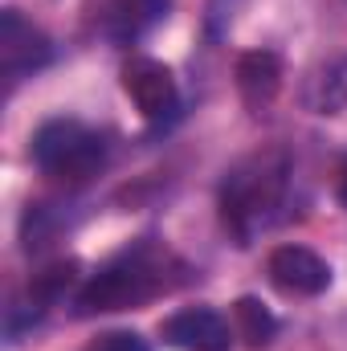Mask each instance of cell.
I'll return each instance as SVG.
<instances>
[{"mask_svg":"<svg viewBox=\"0 0 347 351\" xmlns=\"http://www.w3.org/2000/svg\"><path fill=\"white\" fill-rule=\"evenodd\" d=\"M33 164L58 184H86L106 164V143L78 119H49L33 135Z\"/></svg>","mask_w":347,"mask_h":351,"instance_id":"3","label":"cell"},{"mask_svg":"<svg viewBox=\"0 0 347 351\" xmlns=\"http://www.w3.org/2000/svg\"><path fill=\"white\" fill-rule=\"evenodd\" d=\"M90 351H152L135 331H106V335H98Z\"/></svg>","mask_w":347,"mask_h":351,"instance_id":"11","label":"cell"},{"mask_svg":"<svg viewBox=\"0 0 347 351\" xmlns=\"http://www.w3.org/2000/svg\"><path fill=\"white\" fill-rule=\"evenodd\" d=\"M168 265L172 258L160 245H135L106 262L78 294V315H102V311H131L156 294L168 290Z\"/></svg>","mask_w":347,"mask_h":351,"instance_id":"1","label":"cell"},{"mask_svg":"<svg viewBox=\"0 0 347 351\" xmlns=\"http://www.w3.org/2000/svg\"><path fill=\"white\" fill-rule=\"evenodd\" d=\"M172 0H115L106 12V33L115 41H135L168 16Z\"/></svg>","mask_w":347,"mask_h":351,"instance_id":"8","label":"cell"},{"mask_svg":"<svg viewBox=\"0 0 347 351\" xmlns=\"http://www.w3.org/2000/svg\"><path fill=\"white\" fill-rule=\"evenodd\" d=\"M123 90H127V98L139 106V114L152 119V123L168 119L176 110V102H180L172 70H168L164 62H152V58H131V62L123 66Z\"/></svg>","mask_w":347,"mask_h":351,"instance_id":"5","label":"cell"},{"mask_svg":"<svg viewBox=\"0 0 347 351\" xmlns=\"http://www.w3.org/2000/svg\"><path fill=\"white\" fill-rule=\"evenodd\" d=\"M164 339L180 351H229V323L213 311V306H188V311H176L172 319L160 327Z\"/></svg>","mask_w":347,"mask_h":351,"instance_id":"7","label":"cell"},{"mask_svg":"<svg viewBox=\"0 0 347 351\" xmlns=\"http://www.w3.org/2000/svg\"><path fill=\"white\" fill-rule=\"evenodd\" d=\"M265 269H270V282L290 298H315L331 286V265L302 245H278Z\"/></svg>","mask_w":347,"mask_h":351,"instance_id":"6","label":"cell"},{"mask_svg":"<svg viewBox=\"0 0 347 351\" xmlns=\"http://www.w3.org/2000/svg\"><path fill=\"white\" fill-rule=\"evenodd\" d=\"M339 196H344V204H347V172H344V184H339Z\"/></svg>","mask_w":347,"mask_h":351,"instance_id":"13","label":"cell"},{"mask_svg":"<svg viewBox=\"0 0 347 351\" xmlns=\"http://www.w3.org/2000/svg\"><path fill=\"white\" fill-rule=\"evenodd\" d=\"M49 58H53L49 37L33 21H25L16 8H4L0 12V70H4V78L21 82L25 74L41 70Z\"/></svg>","mask_w":347,"mask_h":351,"instance_id":"4","label":"cell"},{"mask_svg":"<svg viewBox=\"0 0 347 351\" xmlns=\"http://www.w3.org/2000/svg\"><path fill=\"white\" fill-rule=\"evenodd\" d=\"M282 86V66L270 49H254L237 62V90L250 106H265Z\"/></svg>","mask_w":347,"mask_h":351,"instance_id":"9","label":"cell"},{"mask_svg":"<svg viewBox=\"0 0 347 351\" xmlns=\"http://www.w3.org/2000/svg\"><path fill=\"white\" fill-rule=\"evenodd\" d=\"M331 98H335V102H347V66H339V70L331 74Z\"/></svg>","mask_w":347,"mask_h":351,"instance_id":"12","label":"cell"},{"mask_svg":"<svg viewBox=\"0 0 347 351\" xmlns=\"http://www.w3.org/2000/svg\"><path fill=\"white\" fill-rule=\"evenodd\" d=\"M286 156L274 147V152H258L250 160H241L233 172L225 176V188H221V217L225 225L233 229V237H241V245L258 233L261 225L274 217V208L282 204V192H286Z\"/></svg>","mask_w":347,"mask_h":351,"instance_id":"2","label":"cell"},{"mask_svg":"<svg viewBox=\"0 0 347 351\" xmlns=\"http://www.w3.org/2000/svg\"><path fill=\"white\" fill-rule=\"evenodd\" d=\"M233 331L250 348H265L274 339V331H278V319L261 306L258 298H237V306H233Z\"/></svg>","mask_w":347,"mask_h":351,"instance_id":"10","label":"cell"}]
</instances>
